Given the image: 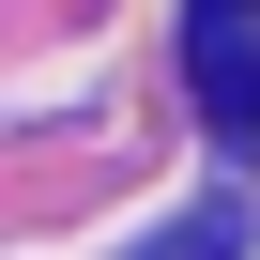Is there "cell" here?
<instances>
[{"instance_id":"1","label":"cell","mask_w":260,"mask_h":260,"mask_svg":"<svg viewBox=\"0 0 260 260\" xmlns=\"http://www.w3.org/2000/svg\"><path fill=\"white\" fill-rule=\"evenodd\" d=\"M184 92L230 153H260V0H184Z\"/></svg>"},{"instance_id":"2","label":"cell","mask_w":260,"mask_h":260,"mask_svg":"<svg viewBox=\"0 0 260 260\" xmlns=\"http://www.w3.org/2000/svg\"><path fill=\"white\" fill-rule=\"evenodd\" d=\"M122 260H245V214H230V199H199V214H169V230H138Z\"/></svg>"}]
</instances>
